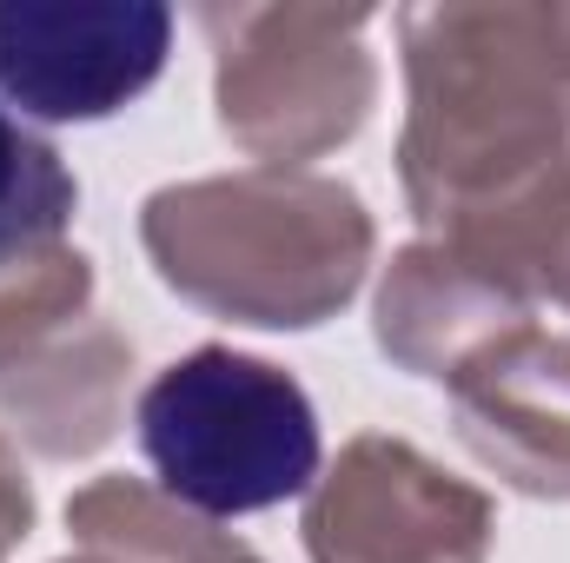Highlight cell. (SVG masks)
I'll use <instances>...</instances> for the list:
<instances>
[{"label": "cell", "instance_id": "1", "mask_svg": "<svg viewBox=\"0 0 570 563\" xmlns=\"http://www.w3.org/2000/svg\"><path fill=\"white\" fill-rule=\"evenodd\" d=\"M140 451L166 497L206 517H246L318 477V412L273 365L199 345L140 398Z\"/></svg>", "mask_w": 570, "mask_h": 563}, {"label": "cell", "instance_id": "2", "mask_svg": "<svg viewBox=\"0 0 570 563\" xmlns=\"http://www.w3.org/2000/svg\"><path fill=\"white\" fill-rule=\"evenodd\" d=\"M173 13L153 0H0V100L27 120H107L159 80Z\"/></svg>", "mask_w": 570, "mask_h": 563}, {"label": "cell", "instance_id": "3", "mask_svg": "<svg viewBox=\"0 0 570 563\" xmlns=\"http://www.w3.org/2000/svg\"><path fill=\"white\" fill-rule=\"evenodd\" d=\"M73 206H80V186L60 166V152L40 140L20 113L0 107V259L60 239Z\"/></svg>", "mask_w": 570, "mask_h": 563}]
</instances>
